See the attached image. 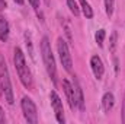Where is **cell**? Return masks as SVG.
<instances>
[{
    "label": "cell",
    "instance_id": "1",
    "mask_svg": "<svg viewBox=\"0 0 125 124\" xmlns=\"http://www.w3.org/2000/svg\"><path fill=\"white\" fill-rule=\"evenodd\" d=\"M13 64H15V69H16V73L19 76L21 83L26 89L33 91V77H32L31 69L28 67L26 60H25V54L19 47H16L13 50Z\"/></svg>",
    "mask_w": 125,
    "mask_h": 124
},
{
    "label": "cell",
    "instance_id": "2",
    "mask_svg": "<svg viewBox=\"0 0 125 124\" xmlns=\"http://www.w3.org/2000/svg\"><path fill=\"white\" fill-rule=\"evenodd\" d=\"M41 57H42V62H44L45 70H47L50 79L52 80L54 85H57V64H55V57H54V53L51 48L50 38L47 35H44L41 39Z\"/></svg>",
    "mask_w": 125,
    "mask_h": 124
},
{
    "label": "cell",
    "instance_id": "3",
    "mask_svg": "<svg viewBox=\"0 0 125 124\" xmlns=\"http://www.w3.org/2000/svg\"><path fill=\"white\" fill-rule=\"evenodd\" d=\"M0 88H1V93L4 96V99L7 101V104L13 105L15 104V93L12 89V80H10L6 60L3 59L1 54H0Z\"/></svg>",
    "mask_w": 125,
    "mask_h": 124
},
{
    "label": "cell",
    "instance_id": "4",
    "mask_svg": "<svg viewBox=\"0 0 125 124\" xmlns=\"http://www.w3.org/2000/svg\"><path fill=\"white\" fill-rule=\"evenodd\" d=\"M57 53H58V59L61 62L64 70L67 73H73V59H71V54H70L68 44L62 37H60L57 39Z\"/></svg>",
    "mask_w": 125,
    "mask_h": 124
},
{
    "label": "cell",
    "instance_id": "5",
    "mask_svg": "<svg viewBox=\"0 0 125 124\" xmlns=\"http://www.w3.org/2000/svg\"><path fill=\"white\" fill-rule=\"evenodd\" d=\"M21 108L23 112V117L28 123L35 124L38 123V108L35 105V102L32 101V98L29 96H23L21 101Z\"/></svg>",
    "mask_w": 125,
    "mask_h": 124
},
{
    "label": "cell",
    "instance_id": "6",
    "mask_svg": "<svg viewBox=\"0 0 125 124\" xmlns=\"http://www.w3.org/2000/svg\"><path fill=\"white\" fill-rule=\"evenodd\" d=\"M50 101H51V107H52V111L55 114V120L57 123L64 124L65 123V117H64V105H62L61 98L58 96V93L55 91H51L50 92Z\"/></svg>",
    "mask_w": 125,
    "mask_h": 124
},
{
    "label": "cell",
    "instance_id": "7",
    "mask_svg": "<svg viewBox=\"0 0 125 124\" xmlns=\"http://www.w3.org/2000/svg\"><path fill=\"white\" fill-rule=\"evenodd\" d=\"M73 88H74V95H76V107L79 111H84L86 110V101H84V93L82 89V85L79 82V79L76 76H73Z\"/></svg>",
    "mask_w": 125,
    "mask_h": 124
},
{
    "label": "cell",
    "instance_id": "8",
    "mask_svg": "<svg viewBox=\"0 0 125 124\" xmlns=\"http://www.w3.org/2000/svg\"><path fill=\"white\" fill-rule=\"evenodd\" d=\"M90 69H92V73H93L94 79L96 80H100L105 74V66H103V62L99 56H92L90 57Z\"/></svg>",
    "mask_w": 125,
    "mask_h": 124
},
{
    "label": "cell",
    "instance_id": "9",
    "mask_svg": "<svg viewBox=\"0 0 125 124\" xmlns=\"http://www.w3.org/2000/svg\"><path fill=\"white\" fill-rule=\"evenodd\" d=\"M62 89L65 93V98H67V102H68V107L71 110H76V95H74V88H73V83L68 80V79H62Z\"/></svg>",
    "mask_w": 125,
    "mask_h": 124
},
{
    "label": "cell",
    "instance_id": "10",
    "mask_svg": "<svg viewBox=\"0 0 125 124\" xmlns=\"http://www.w3.org/2000/svg\"><path fill=\"white\" fill-rule=\"evenodd\" d=\"M9 35H10V25L4 19V16L0 13V41L6 42L9 39Z\"/></svg>",
    "mask_w": 125,
    "mask_h": 124
},
{
    "label": "cell",
    "instance_id": "11",
    "mask_svg": "<svg viewBox=\"0 0 125 124\" xmlns=\"http://www.w3.org/2000/svg\"><path fill=\"white\" fill-rule=\"evenodd\" d=\"M114 105H115V96H114V93L109 92V91L105 92L103 96H102V108H103V111L109 112L114 108Z\"/></svg>",
    "mask_w": 125,
    "mask_h": 124
},
{
    "label": "cell",
    "instance_id": "12",
    "mask_svg": "<svg viewBox=\"0 0 125 124\" xmlns=\"http://www.w3.org/2000/svg\"><path fill=\"white\" fill-rule=\"evenodd\" d=\"M79 4H80V9H82L84 18H86V19H92L94 13H93V9H92L90 3H89L87 0H79Z\"/></svg>",
    "mask_w": 125,
    "mask_h": 124
},
{
    "label": "cell",
    "instance_id": "13",
    "mask_svg": "<svg viewBox=\"0 0 125 124\" xmlns=\"http://www.w3.org/2000/svg\"><path fill=\"white\" fill-rule=\"evenodd\" d=\"M116 45H118V32L114 31L109 37V51L112 54H115V50H116Z\"/></svg>",
    "mask_w": 125,
    "mask_h": 124
},
{
    "label": "cell",
    "instance_id": "14",
    "mask_svg": "<svg viewBox=\"0 0 125 124\" xmlns=\"http://www.w3.org/2000/svg\"><path fill=\"white\" fill-rule=\"evenodd\" d=\"M105 38H106V31L102 28V29H99V31L94 34V41H96V44L102 48L103 47V42H105Z\"/></svg>",
    "mask_w": 125,
    "mask_h": 124
},
{
    "label": "cell",
    "instance_id": "15",
    "mask_svg": "<svg viewBox=\"0 0 125 124\" xmlns=\"http://www.w3.org/2000/svg\"><path fill=\"white\" fill-rule=\"evenodd\" d=\"M105 3V13L108 18H111L114 15V9H115V0H103Z\"/></svg>",
    "mask_w": 125,
    "mask_h": 124
},
{
    "label": "cell",
    "instance_id": "16",
    "mask_svg": "<svg viewBox=\"0 0 125 124\" xmlns=\"http://www.w3.org/2000/svg\"><path fill=\"white\" fill-rule=\"evenodd\" d=\"M67 6H68L70 12H71L74 16H79V15H80V6L77 4L76 0H67Z\"/></svg>",
    "mask_w": 125,
    "mask_h": 124
},
{
    "label": "cell",
    "instance_id": "17",
    "mask_svg": "<svg viewBox=\"0 0 125 124\" xmlns=\"http://www.w3.org/2000/svg\"><path fill=\"white\" fill-rule=\"evenodd\" d=\"M28 1L32 6V9L35 10V13L38 15V18H41V21H42L44 16H42V12H41V0H28Z\"/></svg>",
    "mask_w": 125,
    "mask_h": 124
},
{
    "label": "cell",
    "instance_id": "18",
    "mask_svg": "<svg viewBox=\"0 0 125 124\" xmlns=\"http://www.w3.org/2000/svg\"><path fill=\"white\" fill-rule=\"evenodd\" d=\"M25 42H26V47H28V53H29V56H31V57H33L32 39H31V34H29V32H25Z\"/></svg>",
    "mask_w": 125,
    "mask_h": 124
},
{
    "label": "cell",
    "instance_id": "19",
    "mask_svg": "<svg viewBox=\"0 0 125 124\" xmlns=\"http://www.w3.org/2000/svg\"><path fill=\"white\" fill-rule=\"evenodd\" d=\"M6 123V115H4V111H3V108L0 107V124Z\"/></svg>",
    "mask_w": 125,
    "mask_h": 124
},
{
    "label": "cell",
    "instance_id": "20",
    "mask_svg": "<svg viewBox=\"0 0 125 124\" xmlns=\"http://www.w3.org/2000/svg\"><path fill=\"white\" fill-rule=\"evenodd\" d=\"M6 7H7V3H6V0H0V12H3Z\"/></svg>",
    "mask_w": 125,
    "mask_h": 124
},
{
    "label": "cell",
    "instance_id": "21",
    "mask_svg": "<svg viewBox=\"0 0 125 124\" xmlns=\"http://www.w3.org/2000/svg\"><path fill=\"white\" fill-rule=\"evenodd\" d=\"M122 123L125 124V99H124V104H122Z\"/></svg>",
    "mask_w": 125,
    "mask_h": 124
},
{
    "label": "cell",
    "instance_id": "22",
    "mask_svg": "<svg viewBox=\"0 0 125 124\" xmlns=\"http://www.w3.org/2000/svg\"><path fill=\"white\" fill-rule=\"evenodd\" d=\"M13 1H15L16 4H19V6H23V4H25V0H13Z\"/></svg>",
    "mask_w": 125,
    "mask_h": 124
},
{
    "label": "cell",
    "instance_id": "23",
    "mask_svg": "<svg viewBox=\"0 0 125 124\" xmlns=\"http://www.w3.org/2000/svg\"><path fill=\"white\" fill-rule=\"evenodd\" d=\"M1 95H3V93H1V88H0V96H1Z\"/></svg>",
    "mask_w": 125,
    "mask_h": 124
}]
</instances>
